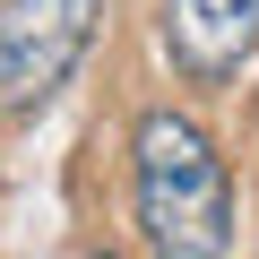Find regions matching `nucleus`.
<instances>
[{"mask_svg":"<svg viewBox=\"0 0 259 259\" xmlns=\"http://www.w3.org/2000/svg\"><path fill=\"white\" fill-rule=\"evenodd\" d=\"M130 199H139L147 259H225L233 250V182L216 139L190 112H139L130 130Z\"/></svg>","mask_w":259,"mask_h":259,"instance_id":"f257e3e1","label":"nucleus"},{"mask_svg":"<svg viewBox=\"0 0 259 259\" xmlns=\"http://www.w3.org/2000/svg\"><path fill=\"white\" fill-rule=\"evenodd\" d=\"M104 0H0V104L35 112L95 44Z\"/></svg>","mask_w":259,"mask_h":259,"instance_id":"f03ea898","label":"nucleus"},{"mask_svg":"<svg viewBox=\"0 0 259 259\" xmlns=\"http://www.w3.org/2000/svg\"><path fill=\"white\" fill-rule=\"evenodd\" d=\"M259 44V0H164V52L182 78L216 87L250 61Z\"/></svg>","mask_w":259,"mask_h":259,"instance_id":"7ed1b4c3","label":"nucleus"},{"mask_svg":"<svg viewBox=\"0 0 259 259\" xmlns=\"http://www.w3.org/2000/svg\"><path fill=\"white\" fill-rule=\"evenodd\" d=\"M87 259H121V250H87Z\"/></svg>","mask_w":259,"mask_h":259,"instance_id":"20e7f679","label":"nucleus"}]
</instances>
